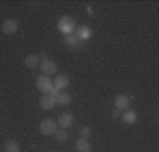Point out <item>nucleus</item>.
<instances>
[{"label":"nucleus","mask_w":159,"mask_h":152,"mask_svg":"<svg viewBox=\"0 0 159 152\" xmlns=\"http://www.w3.org/2000/svg\"><path fill=\"white\" fill-rule=\"evenodd\" d=\"M39 59H42V61H47V59H48V54H45V52H42V54L41 55H39Z\"/></svg>","instance_id":"obj_20"},{"label":"nucleus","mask_w":159,"mask_h":152,"mask_svg":"<svg viewBox=\"0 0 159 152\" xmlns=\"http://www.w3.org/2000/svg\"><path fill=\"white\" fill-rule=\"evenodd\" d=\"M4 152H20V145L17 144V141L9 140L4 145Z\"/></svg>","instance_id":"obj_16"},{"label":"nucleus","mask_w":159,"mask_h":152,"mask_svg":"<svg viewBox=\"0 0 159 152\" xmlns=\"http://www.w3.org/2000/svg\"><path fill=\"white\" fill-rule=\"evenodd\" d=\"M55 137H57L58 141H61V142H65L66 140H68V132H66V130H58L57 132H55Z\"/></svg>","instance_id":"obj_17"},{"label":"nucleus","mask_w":159,"mask_h":152,"mask_svg":"<svg viewBox=\"0 0 159 152\" xmlns=\"http://www.w3.org/2000/svg\"><path fill=\"white\" fill-rule=\"evenodd\" d=\"M69 82L70 81L66 75H58L57 78H55V81H54V86L59 90H63L65 87L69 86Z\"/></svg>","instance_id":"obj_10"},{"label":"nucleus","mask_w":159,"mask_h":152,"mask_svg":"<svg viewBox=\"0 0 159 152\" xmlns=\"http://www.w3.org/2000/svg\"><path fill=\"white\" fill-rule=\"evenodd\" d=\"M37 87H38L39 92L48 94L49 90L54 87V82L51 81L49 76H47V75H41V76L37 78Z\"/></svg>","instance_id":"obj_3"},{"label":"nucleus","mask_w":159,"mask_h":152,"mask_svg":"<svg viewBox=\"0 0 159 152\" xmlns=\"http://www.w3.org/2000/svg\"><path fill=\"white\" fill-rule=\"evenodd\" d=\"M75 35L78 37L80 41H86V39H89L90 37L93 35V31H92V28H90L89 25H80V27H76Z\"/></svg>","instance_id":"obj_6"},{"label":"nucleus","mask_w":159,"mask_h":152,"mask_svg":"<svg viewBox=\"0 0 159 152\" xmlns=\"http://www.w3.org/2000/svg\"><path fill=\"white\" fill-rule=\"evenodd\" d=\"M39 68H41L42 73H47V76H48V75H54V73H57L58 72L57 63H55L54 61H51V59L42 61L41 65H39Z\"/></svg>","instance_id":"obj_7"},{"label":"nucleus","mask_w":159,"mask_h":152,"mask_svg":"<svg viewBox=\"0 0 159 152\" xmlns=\"http://www.w3.org/2000/svg\"><path fill=\"white\" fill-rule=\"evenodd\" d=\"M38 130L42 135H47V137H48V135H52L58 131V124H57V121H54V120H51V118H45L39 122Z\"/></svg>","instance_id":"obj_2"},{"label":"nucleus","mask_w":159,"mask_h":152,"mask_svg":"<svg viewBox=\"0 0 159 152\" xmlns=\"http://www.w3.org/2000/svg\"><path fill=\"white\" fill-rule=\"evenodd\" d=\"M39 104H41V107L44 108V110H52V108L57 106V97H52V96H49V94H45V96L41 97Z\"/></svg>","instance_id":"obj_9"},{"label":"nucleus","mask_w":159,"mask_h":152,"mask_svg":"<svg viewBox=\"0 0 159 152\" xmlns=\"http://www.w3.org/2000/svg\"><path fill=\"white\" fill-rule=\"evenodd\" d=\"M120 116H121V111L120 110L113 111V118H117V117H120Z\"/></svg>","instance_id":"obj_21"},{"label":"nucleus","mask_w":159,"mask_h":152,"mask_svg":"<svg viewBox=\"0 0 159 152\" xmlns=\"http://www.w3.org/2000/svg\"><path fill=\"white\" fill-rule=\"evenodd\" d=\"M65 42H66V45H68V47L73 48V49H78V48H80L82 45H83V41H80V39H79L78 37L75 35V34H70V35H66Z\"/></svg>","instance_id":"obj_11"},{"label":"nucleus","mask_w":159,"mask_h":152,"mask_svg":"<svg viewBox=\"0 0 159 152\" xmlns=\"http://www.w3.org/2000/svg\"><path fill=\"white\" fill-rule=\"evenodd\" d=\"M39 63V58L37 55H27L24 58V65L28 69H35Z\"/></svg>","instance_id":"obj_14"},{"label":"nucleus","mask_w":159,"mask_h":152,"mask_svg":"<svg viewBox=\"0 0 159 152\" xmlns=\"http://www.w3.org/2000/svg\"><path fill=\"white\" fill-rule=\"evenodd\" d=\"M121 118H123V121L125 122V124L128 125H132L137 122V113H135L134 110H125L123 113V116H121Z\"/></svg>","instance_id":"obj_12"},{"label":"nucleus","mask_w":159,"mask_h":152,"mask_svg":"<svg viewBox=\"0 0 159 152\" xmlns=\"http://www.w3.org/2000/svg\"><path fill=\"white\" fill-rule=\"evenodd\" d=\"M79 134H80V138H83V140H87V138L92 135V130H90V127L84 125V127H82V128L79 130Z\"/></svg>","instance_id":"obj_18"},{"label":"nucleus","mask_w":159,"mask_h":152,"mask_svg":"<svg viewBox=\"0 0 159 152\" xmlns=\"http://www.w3.org/2000/svg\"><path fill=\"white\" fill-rule=\"evenodd\" d=\"M76 151L78 152H90L92 151V145L87 140H83V138H79L76 141Z\"/></svg>","instance_id":"obj_13"},{"label":"nucleus","mask_w":159,"mask_h":152,"mask_svg":"<svg viewBox=\"0 0 159 152\" xmlns=\"http://www.w3.org/2000/svg\"><path fill=\"white\" fill-rule=\"evenodd\" d=\"M58 30L65 35H70L76 30V21L69 16H63L58 20Z\"/></svg>","instance_id":"obj_1"},{"label":"nucleus","mask_w":159,"mask_h":152,"mask_svg":"<svg viewBox=\"0 0 159 152\" xmlns=\"http://www.w3.org/2000/svg\"><path fill=\"white\" fill-rule=\"evenodd\" d=\"M70 101H72V96H70L69 93H61L57 97V104H61V106L69 104Z\"/></svg>","instance_id":"obj_15"},{"label":"nucleus","mask_w":159,"mask_h":152,"mask_svg":"<svg viewBox=\"0 0 159 152\" xmlns=\"http://www.w3.org/2000/svg\"><path fill=\"white\" fill-rule=\"evenodd\" d=\"M2 31H3L6 35H13L18 31V23L14 18H7V20L3 21L2 24Z\"/></svg>","instance_id":"obj_4"},{"label":"nucleus","mask_w":159,"mask_h":152,"mask_svg":"<svg viewBox=\"0 0 159 152\" xmlns=\"http://www.w3.org/2000/svg\"><path fill=\"white\" fill-rule=\"evenodd\" d=\"M114 106H116V108H117V110H120V111L128 110V107H129V99H128V96L118 94L117 97H116V100H114Z\"/></svg>","instance_id":"obj_8"},{"label":"nucleus","mask_w":159,"mask_h":152,"mask_svg":"<svg viewBox=\"0 0 159 152\" xmlns=\"http://www.w3.org/2000/svg\"><path fill=\"white\" fill-rule=\"evenodd\" d=\"M73 121H75V117H73V114H70V113H62L59 117H58V122H57V124L59 125L61 128L66 130V128H69V127H72Z\"/></svg>","instance_id":"obj_5"},{"label":"nucleus","mask_w":159,"mask_h":152,"mask_svg":"<svg viewBox=\"0 0 159 152\" xmlns=\"http://www.w3.org/2000/svg\"><path fill=\"white\" fill-rule=\"evenodd\" d=\"M61 93H62V92H61L59 89H57V87L54 86L51 90H49V93H48V94H49V96H52V97H58V96H59Z\"/></svg>","instance_id":"obj_19"}]
</instances>
